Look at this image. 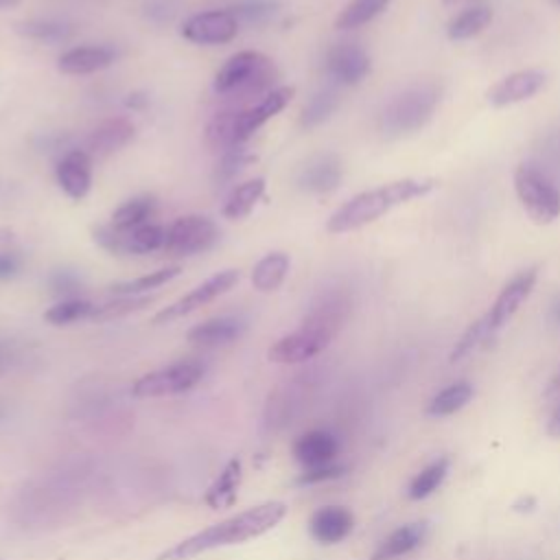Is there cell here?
<instances>
[{
	"label": "cell",
	"instance_id": "cell-38",
	"mask_svg": "<svg viewBox=\"0 0 560 560\" xmlns=\"http://www.w3.org/2000/svg\"><path fill=\"white\" fill-rule=\"evenodd\" d=\"M256 158L247 151V149H243V144L241 147H234V149H230V151H225V153H221V160L217 162V168H214V182L219 184V186H223V184H228V182H232L247 164H252Z\"/></svg>",
	"mask_w": 560,
	"mask_h": 560
},
{
	"label": "cell",
	"instance_id": "cell-18",
	"mask_svg": "<svg viewBox=\"0 0 560 560\" xmlns=\"http://www.w3.org/2000/svg\"><path fill=\"white\" fill-rule=\"evenodd\" d=\"M341 177H343V168L339 158L332 153H322L308 160L300 168L298 186L306 192L324 195V192H332L341 184Z\"/></svg>",
	"mask_w": 560,
	"mask_h": 560
},
{
	"label": "cell",
	"instance_id": "cell-24",
	"mask_svg": "<svg viewBox=\"0 0 560 560\" xmlns=\"http://www.w3.org/2000/svg\"><path fill=\"white\" fill-rule=\"evenodd\" d=\"M243 479V464L238 457H232L223 470L219 472V477L210 483V488L203 494V501L208 508L212 510H228L236 503L238 497V486Z\"/></svg>",
	"mask_w": 560,
	"mask_h": 560
},
{
	"label": "cell",
	"instance_id": "cell-30",
	"mask_svg": "<svg viewBox=\"0 0 560 560\" xmlns=\"http://www.w3.org/2000/svg\"><path fill=\"white\" fill-rule=\"evenodd\" d=\"M492 20V9L477 4L470 9H464L462 13H457L448 26H446V37L451 42H462V39H470L477 33H481Z\"/></svg>",
	"mask_w": 560,
	"mask_h": 560
},
{
	"label": "cell",
	"instance_id": "cell-28",
	"mask_svg": "<svg viewBox=\"0 0 560 560\" xmlns=\"http://www.w3.org/2000/svg\"><path fill=\"white\" fill-rule=\"evenodd\" d=\"M15 31L33 42H44V44H59L70 39L72 35V24L61 18H28L15 24Z\"/></svg>",
	"mask_w": 560,
	"mask_h": 560
},
{
	"label": "cell",
	"instance_id": "cell-11",
	"mask_svg": "<svg viewBox=\"0 0 560 560\" xmlns=\"http://www.w3.org/2000/svg\"><path fill=\"white\" fill-rule=\"evenodd\" d=\"M536 278H538V267H527L518 271L510 282H505V287L499 291L488 313L481 317L490 337H494L497 330H501L508 324V319L518 311V306L529 298L536 284Z\"/></svg>",
	"mask_w": 560,
	"mask_h": 560
},
{
	"label": "cell",
	"instance_id": "cell-19",
	"mask_svg": "<svg viewBox=\"0 0 560 560\" xmlns=\"http://www.w3.org/2000/svg\"><path fill=\"white\" fill-rule=\"evenodd\" d=\"M245 330V322L236 315H219V317H210L197 326H192L186 335V339L192 346L199 348H219L225 343H232L234 339H238Z\"/></svg>",
	"mask_w": 560,
	"mask_h": 560
},
{
	"label": "cell",
	"instance_id": "cell-15",
	"mask_svg": "<svg viewBox=\"0 0 560 560\" xmlns=\"http://www.w3.org/2000/svg\"><path fill=\"white\" fill-rule=\"evenodd\" d=\"M293 88L291 85H280L271 90L267 96H262L256 105L241 107L238 122H236V140L243 144L247 138H252L267 120H271L276 114H280L293 98Z\"/></svg>",
	"mask_w": 560,
	"mask_h": 560
},
{
	"label": "cell",
	"instance_id": "cell-8",
	"mask_svg": "<svg viewBox=\"0 0 560 560\" xmlns=\"http://www.w3.org/2000/svg\"><path fill=\"white\" fill-rule=\"evenodd\" d=\"M219 241L217 223L206 214H186L166 228L164 252L168 256H195Z\"/></svg>",
	"mask_w": 560,
	"mask_h": 560
},
{
	"label": "cell",
	"instance_id": "cell-33",
	"mask_svg": "<svg viewBox=\"0 0 560 560\" xmlns=\"http://www.w3.org/2000/svg\"><path fill=\"white\" fill-rule=\"evenodd\" d=\"M392 0H352L335 20V26L339 31L359 28L368 22H372L376 15H381Z\"/></svg>",
	"mask_w": 560,
	"mask_h": 560
},
{
	"label": "cell",
	"instance_id": "cell-17",
	"mask_svg": "<svg viewBox=\"0 0 560 560\" xmlns=\"http://www.w3.org/2000/svg\"><path fill=\"white\" fill-rule=\"evenodd\" d=\"M136 138V125L125 118V116H114L103 122H98L88 140H85V151L94 158H107L122 147H127Z\"/></svg>",
	"mask_w": 560,
	"mask_h": 560
},
{
	"label": "cell",
	"instance_id": "cell-21",
	"mask_svg": "<svg viewBox=\"0 0 560 560\" xmlns=\"http://www.w3.org/2000/svg\"><path fill=\"white\" fill-rule=\"evenodd\" d=\"M116 50L112 46H74L59 55L57 68L63 74H92L114 63Z\"/></svg>",
	"mask_w": 560,
	"mask_h": 560
},
{
	"label": "cell",
	"instance_id": "cell-14",
	"mask_svg": "<svg viewBox=\"0 0 560 560\" xmlns=\"http://www.w3.org/2000/svg\"><path fill=\"white\" fill-rule=\"evenodd\" d=\"M547 83V72L540 68H527V70H516L508 77H503L499 83H494L488 90V103L494 107H508L521 101L532 98L542 85Z\"/></svg>",
	"mask_w": 560,
	"mask_h": 560
},
{
	"label": "cell",
	"instance_id": "cell-49",
	"mask_svg": "<svg viewBox=\"0 0 560 560\" xmlns=\"http://www.w3.org/2000/svg\"><path fill=\"white\" fill-rule=\"evenodd\" d=\"M556 389H560V370H558V374L553 376V381L549 385V392H556Z\"/></svg>",
	"mask_w": 560,
	"mask_h": 560
},
{
	"label": "cell",
	"instance_id": "cell-3",
	"mask_svg": "<svg viewBox=\"0 0 560 560\" xmlns=\"http://www.w3.org/2000/svg\"><path fill=\"white\" fill-rule=\"evenodd\" d=\"M278 79L276 63L258 50H241L232 55L214 74V92L230 98L267 96Z\"/></svg>",
	"mask_w": 560,
	"mask_h": 560
},
{
	"label": "cell",
	"instance_id": "cell-10",
	"mask_svg": "<svg viewBox=\"0 0 560 560\" xmlns=\"http://www.w3.org/2000/svg\"><path fill=\"white\" fill-rule=\"evenodd\" d=\"M238 280H241L238 269H225V271H219V273L210 276L201 284H197L192 291H188L186 295H182L173 304L164 306L160 313H155L153 324H168V322H175L184 315H190L192 311L201 308L203 304H208V302L217 300L219 295L228 293Z\"/></svg>",
	"mask_w": 560,
	"mask_h": 560
},
{
	"label": "cell",
	"instance_id": "cell-23",
	"mask_svg": "<svg viewBox=\"0 0 560 560\" xmlns=\"http://www.w3.org/2000/svg\"><path fill=\"white\" fill-rule=\"evenodd\" d=\"M427 534H429V523L427 521L407 523V525L394 529L387 538H383L378 542V547L374 549V553L370 556V560H394V558H400V556L413 551L416 547H420L424 542Z\"/></svg>",
	"mask_w": 560,
	"mask_h": 560
},
{
	"label": "cell",
	"instance_id": "cell-16",
	"mask_svg": "<svg viewBox=\"0 0 560 560\" xmlns=\"http://www.w3.org/2000/svg\"><path fill=\"white\" fill-rule=\"evenodd\" d=\"M59 188L74 201H81L92 188V155L85 149L63 153L55 166Z\"/></svg>",
	"mask_w": 560,
	"mask_h": 560
},
{
	"label": "cell",
	"instance_id": "cell-42",
	"mask_svg": "<svg viewBox=\"0 0 560 560\" xmlns=\"http://www.w3.org/2000/svg\"><path fill=\"white\" fill-rule=\"evenodd\" d=\"M22 258L13 249H0V280H11L20 273Z\"/></svg>",
	"mask_w": 560,
	"mask_h": 560
},
{
	"label": "cell",
	"instance_id": "cell-36",
	"mask_svg": "<svg viewBox=\"0 0 560 560\" xmlns=\"http://www.w3.org/2000/svg\"><path fill=\"white\" fill-rule=\"evenodd\" d=\"M92 311H94L92 302H88L83 298H68V300L52 304L44 313V319L52 326H68V324H74L81 319H90Z\"/></svg>",
	"mask_w": 560,
	"mask_h": 560
},
{
	"label": "cell",
	"instance_id": "cell-31",
	"mask_svg": "<svg viewBox=\"0 0 560 560\" xmlns=\"http://www.w3.org/2000/svg\"><path fill=\"white\" fill-rule=\"evenodd\" d=\"M475 389L468 381H457V383H451L448 387L440 389L427 405V413L433 416V418H444V416H451L455 411H459L462 407H466L472 398Z\"/></svg>",
	"mask_w": 560,
	"mask_h": 560
},
{
	"label": "cell",
	"instance_id": "cell-4",
	"mask_svg": "<svg viewBox=\"0 0 560 560\" xmlns=\"http://www.w3.org/2000/svg\"><path fill=\"white\" fill-rule=\"evenodd\" d=\"M440 103L435 83H418L392 98L378 118V129L387 138H398L422 129Z\"/></svg>",
	"mask_w": 560,
	"mask_h": 560
},
{
	"label": "cell",
	"instance_id": "cell-48",
	"mask_svg": "<svg viewBox=\"0 0 560 560\" xmlns=\"http://www.w3.org/2000/svg\"><path fill=\"white\" fill-rule=\"evenodd\" d=\"M15 4H20V0H0V11H4V9H13Z\"/></svg>",
	"mask_w": 560,
	"mask_h": 560
},
{
	"label": "cell",
	"instance_id": "cell-20",
	"mask_svg": "<svg viewBox=\"0 0 560 560\" xmlns=\"http://www.w3.org/2000/svg\"><path fill=\"white\" fill-rule=\"evenodd\" d=\"M354 525V516L350 510L341 505H324L317 512H313L308 521L311 536L322 545H335L341 542Z\"/></svg>",
	"mask_w": 560,
	"mask_h": 560
},
{
	"label": "cell",
	"instance_id": "cell-39",
	"mask_svg": "<svg viewBox=\"0 0 560 560\" xmlns=\"http://www.w3.org/2000/svg\"><path fill=\"white\" fill-rule=\"evenodd\" d=\"M278 4L276 2H269V0H245V2H238V4H232L228 7V11L236 18V20H245V22H265L269 18H273Z\"/></svg>",
	"mask_w": 560,
	"mask_h": 560
},
{
	"label": "cell",
	"instance_id": "cell-27",
	"mask_svg": "<svg viewBox=\"0 0 560 560\" xmlns=\"http://www.w3.org/2000/svg\"><path fill=\"white\" fill-rule=\"evenodd\" d=\"M155 206H158L155 195H149V192L136 195V197L127 199L125 203H120V206L114 210L109 225H112L114 230L129 232V230H136V228H140V225H144V223H151L149 219L153 217Z\"/></svg>",
	"mask_w": 560,
	"mask_h": 560
},
{
	"label": "cell",
	"instance_id": "cell-25",
	"mask_svg": "<svg viewBox=\"0 0 560 560\" xmlns=\"http://www.w3.org/2000/svg\"><path fill=\"white\" fill-rule=\"evenodd\" d=\"M241 107H228L217 112L206 125V147L214 153H225L234 147H241L236 140V122Z\"/></svg>",
	"mask_w": 560,
	"mask_h": 560
},
{
	"label": "cell",
	"instance_id": "cell-45",
	"mask_svg": "<svg viewBox=\"0 0 560 560\" xmlns=\"http://www.w3.org/2000/svg\"><path fill=\"white\" fill-rule=\"evenodd\" d=\"M547 431H549L551 435L560 438V405L551 411V416H549V424H547Z\"/></svg>",
	"mask_w": 560,
	"mask_h": 560
},
{
	"label": "cell",
	"instance_id": "cell-50",
	"mask_svg": "<svg viewBox=\"0 0 560 560\" xmlns=\"http://www.w3.org/2000/svg\"><path fill=\"white\" fill-rule=\"evenodd\" d=\"M444 4H457V2H466V0H442Z\"/></svg>",
	"mask_w": 560,
	"mask_h": 560
},
{
	"label": "cell",
	"instance_id": "cell-44",
	"mask_svg": "<svg viewBox=\"0 0 560 560\" xmlns=\"http://www.w3.org/2000/svg\"><path fill=\"white\" fill-rule=\"evenodd\" d=\"M147 13L151 15V18H155V13H160V20H168L171 18V11H168V4L166 2H151L149 7H147Z\"/></svg>",
	"mask_w": 560,
	"mask_h": 560
},
{
	"label": "cell",
	"instance_id": "cell-29",
	"mask_svg": "<svg viewBox=\"0 0 560 560\" xmlns=\"http://www.w3.org/2000/svg\"><path fill=\"white\" fill-rule=\"evenodd\" d=\"M265 186H267L265 177H254V179L238 184L223 203V217L232 219V221L247 217L254 210V206L262 199Z\"/></svg>",
	"mask_w": 560,
	"mask_h": 560
},
{
	"label": "cell",
	"instance_id": "cell-26",
	"mask_svg": "<svg viewBox=\"0 0 560 560\" xmlns=\"http://www.w3.org/2000/svg\"><path fill=\"white\" fill-rule=\"evenodd\" d=\"M289 267H291L289 254L284 252L265 254L252 269V287L260 293L276 291L284 282Z\"/></svg>",
	"mask_w": 560,
	"mask_h": 560
},
{
	"label": "cell",
	"instance_id": "cell-2",
	"mask_svg": "<svg viewBox=\"0 0 560 560\" xmlns=\"http://www.w3.org/2000/svg\"><path fill=\"white\" fill-rule=\"evenodd\" d=\"M440 186L435 177H405L389 184H383L372 190H363L348 199L343 206H339L326 221V230L330 234H346L352 230H359L383 214H387L392 208L402 206L411 199L424 197L433 192Z\"/></svg>",
	"mask_w": 560,
	"mask_h": 560
},
{
	"label": "cell",
	"instance_id": "cell-34",
	"mask_svg": "<svg viewBox=\"0 0 560 560\" xmlns=\"http://www.w3.org/2000/svg\"><path fill=\"white\" fill-rule=\"evenodd\" d=\"M339 107V94L330 88L326 90H319L315 92L308 103L302 107V114H300V125L304 129H313V127H319L322 122H326L335 109Z\"/></svg>",
	"mask_w": 560,
	"mask_h": 560
},
{
	"label": "cell",
	"instance_id": "cell-46",
	"mask_svg": "<svg viewBox=\"0 0 560 560\" xmlns=\"http://www.w3.org/2000/svg\"><path fill=\"white\" fill-rule=\"evenodd\" d=\"M549 317H551V322H553L556 326H560V293H558V295L553 298V302H551Z\"/></svg>",
	"mask_w": 560,
	"mask_h": 560
},
{
	"label": "cell",
	"instance_id": "cell-12",
	"mask_svg": "<svg viewBox=\"0 0 560 560\" xmlns=\"http://www.w3.org/2000/svg\"><path fill=\"white\" fill-rule=\"evenodd\" d=\"M182 37L190 44L199 46H219L228 44L238 33V20L228 9H214V11H201L184 20L179 28Z\"/></svg>",
	"mask_w": 560,
	"mask_h": 560
},
{
	"label": "cell",
	"instance_id": "cell-9",
	"mask_svg": "<svg viewBox=\"0 0 560 560\" xmlns=\"http://www.w3.org/2000/svg\"><path fill=\"white\" fill-rule=\"evenodd\" d=\"M203 378V365L195 361H179L155 372L140 376L131 385V394L136 398H160L173 396L192 389Z\"/></svg>",
	"mask_w": 560,
	"mask_h": 560
},
{
	"label": "cell",
	"instance_id": "cell-22",
	"mask_svg": "<svg viewBox=\"0 0 560 560\" xmlns=\"http://www.w3.org/2000/svg\"><path fill=\"white\" fill-rule=\"evenodd\" d=\"M337 451H339V440L330 431H324V429H313V431L300 435L293 444L295 459L300 464H304L306 468L332 464Z\"/></svg>",
	"mask_w": 560,
	"mask_h": 560
},
{
	"label": "cell",
	"instance_id": "cell-47",
	"mask_svg": "<svg viewBox=\"0 0 560 560\" xmlns=\"http://www.w3.org/2000/svg\"><path fill=\"white\" fill-rule=\"evenodd\" d=\"M13 241V236H11V232L9 230H0V245H9Z\"/></svg>",
	"mask_w": 560,
	"mask_h": 560
},
{
	"label": "cell",
	"instance_id": "cell-51",
	"mask_svg": "<svg viewBox=\"0 0 560 560\" xmlns=\"http://www.w3.org/2000/svg\"><path fill=\"white\" fill-rule=\"evenodd\" d=\"M553 2H556V4H560V0H553Z\"/></svg>",
	"mask_w": 560,
	"mask_h": 560
},
{
	"label": "cell",
	"instance_id": "cell-1",
	"mask_svg": "<svg viewBox=\"0 0 560 560\" xmlns=\"http://www.w3.org/2000/svg\"><path fill=\"white\" fill-rule=\"evenodd\" d=\"M287 514V505L282 501H267L256 508H249L245 512H238L236 516H230L225 521H219L201 532L190 534L188 538L175 542L166 551L158 556V560H190L203 551L225 547V545H238L245 540H252L271 527H276Z\"/></svg>",
	"mask_w": 560,
	"mask_h": 560
},
{
	"label": "cell",
	"instance_id": "cell-37",
	"mask_svg": "<svg viewBox=\"0 0 560 560\" xmlns=\"http://www.w3.org/2000/svg\"><path fill=\"white\" fill-rule=\"evenodd\" d=\"M153 298H147V295H116L112 302H105V304H94V311H92V317L94 322H105V319H114V317H122V315H129L133 311H140L144 306L151 304Z\"/></svg>",
	"mask_w": 560,
	"mask_h": 560
},
{
	"label": "cell",
	"instance_id": "cell-7",
	"mask_svg": "<svg viewBox=\"0 0 560 560\" xmlns=\"http://www.w3.org/2000/svg\"><path fill=\"white\" fill-rule=\"evenodd\" d=\"M92 238L98 247L112 256H142L158 249H164L166 228L158 223H144L136 230L120 232L112 225H98L92 230Z\"/></svg>",
	"mask_w": 560,
	"mask_h": 560
},
{
	"label": "cell",
	"instance_id": "cell-6",
	"mask_svg": "<svg viewBox=\"0 0 560 560\" xmlns=\"http://www.w3.org/2000/svg\"><path fill=\"white\" fill-rule=\"evenodd\" d=\"M335 335H337L335 328L304 317V322L298 330L280 337L269 348L267 359L273 361V363H284V365L308 361L315 354H319L322 350H326Z\"/></svg>",
	"mask_w": 560,
	"mask_h": 560
},
{
	"label": "cell",
	"instance_id": "cell-40",
	"mask_svg": "<svg viewBox=\"0 0 560 560\" xmlns=\"http://www.w3.org/2000/svg\"><path fill=\"white\" fill-rule=\"evenodd\" d=\"M48 287L55 295H61L63 300L74 298V293L81 289V278L72 269H55L48 276Z\"/></svg>",
	"mask_w": 560,
	"mask_h": 560
},
{
	"label": "cell",
	"instance_id": "cell-13",
	"mask_svg": "<svg viewBox=\"0 0 560 560\" xmlns=\"http://www.w3.org/2000/svg\"><path fill=\"white\" fill-rule=\"evenodd\" d=\"M326 72L341 85H357L370 74V55L359 44H335L326 52Z\"/></svg>",
	"mask_w": 560,
	"mask_h": 560
},
{
	"label": "cell",
	"instance_id": "cell-43",
	"mask_svg": "<svg viewBox=\"0 0 560 560\" xmlns=\"http://www.w3.org/2000/svg\"><path fill=\"white\" fill-rule=\"evenodd\" d=\"M147 105H149V96H147V92H142V90L129 92V94L125 96V107H129V109H133V112H142Z\"/></svg>",
	"mask_w": 560,
	"mask_h": 560
},
{
	"label": "cell",
	"instance_id": "cell-5",
	"mask_svg": "<svg viewBox=\"0 0 560 560\" xmlns=\"http://www.w3.org/2000/svg\"><path fill=\"white\" fill-rule=\"evenodd\" d=\"M514 190L532 221L551 223L560 217V190L540 166L518 164L514 171Z\"/></svg>",
	"mask_w": 560,
	"mask_h": 560
},
{
	"label": "cell",
	"instance_id": "cell-35",
	"mask_svg": "<svg viewBox=\"0 0 560 560\" xmlns=\"http://www.w3.org/2000/svg\"><path fill=\"white\" fill-rule=\"evenodd\" d=\"M446 472H448V459L446 457H440V459H433L431 464H427L411 479V483L407 488L409 499L420 501V499H427L429 494H433L442 486V481L446 479Z\"/></svg>",
	"mask_w": 560,
	"mask_h": 560
},
{
	"label": "cell",
	"instance_id": "cell-41",
	"mask_svg": "<svg viewBox=\"0 0 560 560\" xmlns=\"http://www.w3.org/2000/svg\"><path fill=\"white\" fill-rule=\"evenodd\" d=\"M343 466L339 464H324V466H313V468H306L300 477H298V483L300 486H311V483H319V481H328V479H337L343 475Z\"/></svg>",
	"mask_w": 560,
	"mask_h": 560
},
{
	"label": "cell",
	"instance_id": "cell-32",
	"mask_svg": "<svg viewBox=\"0 0 560 560\" xmlns=\"http://www.w3.org/2000/svg\"><path fill=\"white\" fill-rule=\"evenodd\" d=\"M179 271H182L179 265H168V267L149 271V273H144V276L131 278V280L114 282V284H109V291H112L114 295H142V293H147V291L160 289L162 284L171 282L173 278L179 276Z\"/></svg>",
	"mask_w": 560,
	"mask_h": 560
}]
</instances>
